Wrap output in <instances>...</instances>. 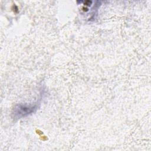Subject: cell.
Segmentation results:
<instances>
[{
  "instance_id": "cell-1",
  "label": "cell",
  "mask_w": 151,
  "mask_h": 151,
  "mask_svg": "<svg viewBox=\"0 0 151 151\" xmlns=\"http://www.w3.org/2000/svg\"><path fill=\"white\" fill-rule=\"evenodd\" d=\"M37 104H18L14 108L13 114H14L15 116L19 119L34 113L37 109Z\"/></svg>"
}]
</instances>
